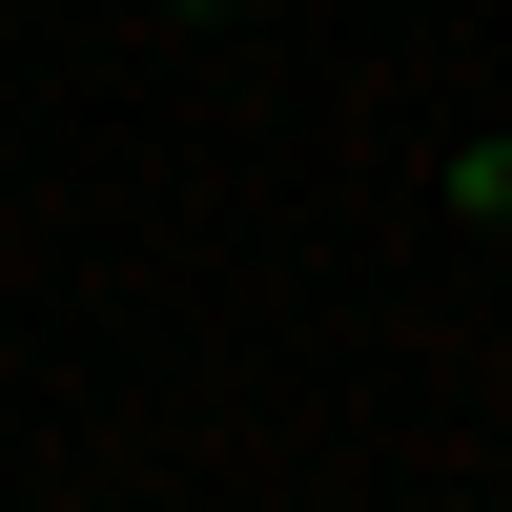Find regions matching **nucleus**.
Here are the masks:
<instances>
[{
  "instance_id": "nucleus-1",
  "label": "nucleus",
  "mask_w": 512,
  "mask_h": 512,
  "mask_svg": "<svg viewBox=\"0 0 512 512\" xmlns=\"http://www.w3.org/2000/svg\"><path fill=\"white\" fill-rule=\"evenodd\" d=\"M451 205H472V226H512V144H472V164H451Z\"/></svg>"
}]
</instances>
